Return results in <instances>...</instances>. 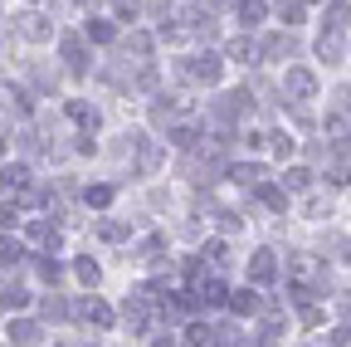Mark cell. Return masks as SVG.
<instances>
[{"label": "cell", "instance_id": "obj_1", "mask_svg": "<svg viewBox=\"0 0 351 347\" xmlns=\"http://www.w3.org/2000/svg\"><path fill=\"white\" fill-rule=\"evenodd\" d=\"M73 318L88 323V328H112V309H108L103 298H83V303H73Z\"/></svg>", "mask_w": 351, "mask_h": 347}, {"label": "cell", "instance_id": "obj_2", "mask_svg": "<svg viewBox=\"0 0 351 347\" xmlns=\"http://www.w3.org/2000/svg\"><path fill=\"white\" fill-rule=\"evenodd\" d=\"M219 69H225V59H219V54H195V59H186V74L200 78V83H219Z\"/></svg>", "mask_w": 351, "mask_h": 347}, {"label": "cell", "instance_id": "obj_3", "mask_svg": "<svg viewBox=\"0 0 351 347\" xmlns=\"http://www.w3.org/2000/svg\"><path fill=\"white\" fill-rule=\"evenodd\" d=\"M274 274H278L274 249H254V254H249V279H254V284H274Z\"/></svg>", "mask_w": 351, "mask_h": 347}, {"label": "cell", "instance_id": "obj_4", "mask_svg": "<svg viewBox=\"0 0 351 347\" xmlns=\"http://www.w3.org/2000/svg\"><path fill=\"white\" fill-rule=\"evenodd\" d=\"M283 93H293L298 103H307V98L317 93V78L307 74V69H288V78H283Z\"/></svg>", "mask_w": 351, "mask_h": 347}, {"label": "cell", "instance_id": "obj_5", "mask_svg": "<svg viewBox=\"0 0 351 347\" xmlns=\"http://www.w3.org/2000/svg\"><path fill=\"white\" fill-rule=\"evenodd\" d=\"M59 54H64L69 74H83V69H88V49H83V34H64V39H59Z\"/></svg>", "mask_w": 351, "mask_h": 347}, {"label": "cell", "instance_id": "obj_6", "mask_svg": "<svg viewBox=\"0 0 351 347\" xmlns=\"http://www.w3.org/2000/svg\"><path fill=\"white\" fill-rule=\"evenodd\" d=\"M20 34H25V39H34V45H44V39L54 34V25L44 20L39 10H25V15H20Z\"/></svg>", "mask_w": 351, "mask_h": 347}, {"label": "cell", "instance_id": "obj_7", "mask_svg": "<svg viewBox=\"0 0 351 347\" xmlns=\"http://www.w3.org/2000/svg\"><path fill=\"white\" fill-rule=\"evenodd\" d=\"M263 59H293V49H298V39L288 34V30H278V34H269V39H263Z\"/></svg>", "mask_w": 351, "mask_h": 347}, {"label": "cell", "instance_id": "obj_8", "mask_svg": "<svg viewBox=\"0 0 351 347\" xmlns=\"http://www.w3.org/2000/svg\"><path fill=\"white\" fill-rule=\"evenodd\" d=\"M351 25V5L346 0H327V15H322V34H341Z\"/></svg>", "mask_w": 351, "mask_h": 347}, {"label": "cell", "instance_id": "obj_9", "mask_svg": "<svg viewBox=\"0 0 351 347\" xmlns=\"http://www.w3.org/2000/svg\"><path fill=\"white\" fill-rule=\"evenodd\" d=\"M225 54H230L234 64H258V59H263V49L254 45V39H249V34H239V39H230V45H225Z\"/></svg>", "mask_w": 351, "mask_h": 347}, {"label": "cell", "instance_id": "obj_10", "mask_svg": "<svg viewBox=\"0 0 351 347\" xmlns=\"http://www.w3.org/2000/svg\"><path fill=\"white\" fill-rule=\"evenodd\" d=\"M132 137H137V133H132ZM156 166H161V147H156L152 137H137V171H142V177H152Z\"/></svg>", "mask_w": 351, "mask_h": 347}, {"label": "cell", "instance_id": "obj_11", "mask_svg": "<svg viewBox=\"0 0 351 347\" xmlns=\"http://www.w3.org/2000/svg\"><path fill=\"white\" fill-rule=\"evenodd\" d=\"M230 177H234L239 186H249V191H258V186H263V166H258V161H239V166L230 171Z\"/></svg>", "mask_w": 351, "mask_h": 347}, {"label": "cell", "instance_id": "obj_12", "mask_svg": "<svg viewBox=\"0 0 351 347\" xmlns=\"http://www.w3.org/2000/svg\"><path fill=\"white\" fill-rule=\"evenodd\" d=\"M5 333H10V342H15V347H34V342H39V323H25V318H20V323H10Z\"/></svg>", "mask_w": 351, "mask_h": 347}, {"label": "cell", "instance_id": "obj_13", "mask_svg": "<svg viewBox=\"0 0 351 347\" xmlns=\"http://www.w3.org/2000/svg\"><path fill=\"white\" fill-rule=\"evenodd\" d=\"M171 142L181 147V152H195V142H200V127H191V122H176V127H171Z\"/></svg>", "mask_w": 351, "mask_h": 347}, {"label": "cell", "instance_id": "obj_14", "mask_svg": "<svg viewBox=\"0 0 351 347\" xmlns=\"http://www.w3.org/2000/svg\"><path fill=\"white\" fill-rule=\"evenodd\" d=\"M230 309L244 318V313H258V293L254 289H239V293H230Z\"/></svg>", "mask_w": 351, "mask_h": 347}, {"label": "cell", "instance_id": "obj_15", "mask_svg": "<svg viewBox=\"0 0 351 347\" xmlns=\"http://www.w3.org/2000/svg\"><path fill=\"white\" fill-rule=\"evenodd\" d=\"M83 39H93V45H108V39H112V25L93 15V20H88V25H83Z\"/></svg>", "mask_w": 351, "mask_h": 347}, {"label": "cell", "instance_id": "obj_16", "mask_svg": "<svg viewBox=\"0 0 351 347\" xmlns=\"http://www.w3.org/2000/svg\"><path fill=\"white\" fill-rule=\"evenodd\" d=\"M69 117H73V122H83V127H88V133H93V127H98V113H93V108H88L83 98H73V103H69Z\"/></svg>", "mask_w": 351, "mask_h": 347}, {"label": "cell", "instance_id": "obj_17", "mask_svg": "<svg viewBox=\"0 0 351 347\" xmlns=\"http://www.w3.org/2000/svg\"><path fill=\"white\" fill-rule=\"evenodd\" d=\"M317 54H322L327 64H341V34H322V39H317Z\"/></svg>", "mask_w": 351, "mask_h": 347}, {"label": "cell", "instance_id": "obj_18", "mask_svg": "<svg viewBox=\"0 0 351 347\" xmlns=\"http://www.w3.org/2000/svg\"><path fill=\"white\" fill-rule=\"evenodd\" d=\"M327 133H332V147H337V152H351V127H346L341 117L327 122Z\"/></svg>", "mask_w": 351, "mask_h": 347}, {"label": "cell", "instance_id": "obj_19", "mask_svg": "<svg viewBox=\"0 0 351 347\" xmlns=\"http://www.w3.org/2000/svg\"><path fill=\"white\" fill-rule=\"evenodd\" d=\"M29 240H34V245H59L54 221H34V225H29Z\"/></svg>", "mask_w": 351, "mask_h": 347}, {"label": "cell", "instance_id": "obj_20", "mask_svg": "<svg viewBox=\"0 0 351 347\" xmlns=\"http://www.w3.org/2000/svg\"><path fill=\"white\" fill-rule=\"evenodd\" d=\"M258 201L269 205V210H288V191L283 186H258Z\"/></svg>", "mask_w": 351, "mask_h": 347}, {"label": "cell", "instance_id": "obj_21", "mask_svg": "<svg viewBox=\"0 0 351 347\" xmlns=\"http://www.w3.org/2000/svg\"><path fill=\"white\" fill-rule=\"evenodd\" d=\"M39 313H44V318H49V323H59V318H69L73 309H69V303H64V298H54V293H49V298H44V303H39Z\"/></svg>", "mask_w": 351, "mask_h": 347}, {"label": "cell", "instance_id": "obj_22", "mask_svg": "<svg viewBox=\"0 0 351 347\" xmlns=\"http://www.w3.org/2000/svg\"><path fill=\"white\" fill-rule=\"evenodd\" d=\"M25 303H29V293H25L20 284H5V289H0V309H25Z\"/></svg>", "mask_w": 351, "mask_h": 347}, {"label": "cell", "instance_id": "obj_23", "mask_svg": "<svg viewBox=\"0 0 351 347\" xmlns=\"http://www.w3.org/2000/svg\"><path fill=\"white\" fill-rule=\"evenodd\" d=\"M283 186H288V191H307V186H313V171H307V166H288Z\"/></svg>", "mask_w": 351, "mask_h": 347}, {"label": "cell", "instance_id": "obj_24", "mask_svg": "<svg viewBox=\"0 0 351 347\" xmlns=\"http://www.w3.org/2000/svg\"><path fill=\"white\" fill-rule=\"evenodd\" d=\"M239 20H244V30H254L263 20V0H239Z\"/></svg>", "mask_w": 351, "mask_h": 347}, {"label": "cell", "instance_id": "obj_25", "mask_svg": "<svg viewBox=\"0 0 351 347\" xmlns=\"http://www.w3.org/2000/svg\"><path fill=\"white\" fill-rule=\"evenodd\" d=\"M108 10H112L117 20H137V15H142V5H137V0H108Z\"/></svg>", "mask_w": 351, "mask_h": 347}, {"label": "cell", "instance_id": "obj_26", "mask_svg": "<svg viewBox=\"0 0 351 347\" xmlns=\"http://www.w3.org/2000/svg\"><path fill=\"white\" fill-rule=\"evenodd\" d=\"M34 274H39L44 284H59V279H64V269L54 265V259H34Z\"/></svg>", "mask_w": 351, "mask_h": 347}, {"label": "cell", "instance_id": "obj_27", "mask_svg": "<svg viewBox=\"0 0 351 347\" xmlns=\"http://www.w3.org/2000/svg\"><path fill=\"white\" fill-rule=\"evenodd\" d=\"M73 274H78V284H88V289H93L103 274H98V265H93V259H78V265H73Z\"/></svg>", "mask_w": 351, "mask_h": 347}, {"label": "cell", "instance_id": "obj_28", "mask_svg": "<svg viewBox=\"0 0 351 347\" xmlns=\"http://www.w3.org/2000/svg\"><path fill=\"white\" fill-rule=\"evenodd\" d=\"M25 259V245L20 240H0V265H20Z\"/></svg>", "mask_w": 351, "mask_h": 347}, {"label": "cell", "instance_id": "obj_29", "mask_svg": "<svg viewBox=\"0 0 351 347\" xmlns=\"http://www.w3.org/2000/svg\"><path fill=\"white\" fill-rule=\"evenodd\" d=\"M171 117H176V98H171V103H166V98H156V103H152V122H156V127H166Z\"/></svg>", "mask_w": 351, "mask_h": 347}, {"label": "cell", "instance_id": "obj_30", "mask_svg": "<svg viewBox=\"0 0 351 347\" xmlns=\"http://www.w3.org/2000/svg\"><path fill=\"white\" fill-rule=\"evenodd\" d=\"M269 147H274V157H283V161H288V157H293V147H298V142H293V137H288V133H269Z\"/></svg>", "mask_w": 351, "mask_h": 347}, {"label": "cell", "instance_id": "obj_31", "mask_svg": "<svg viewBox=\"0 0 351 347\" xmlns=\"http://www.w3.org/2000/svg\"><path fill=\"white\" fill-rule=\"evenodd\" d=\"M98 240H127V221H98Z\"/></svg>", "mask_w": 351, "mask_h": 347}, {"label": "cell", "instance_id": "obj_32", "mask_svg": "<svg viewBox=\"0 0 351 347\" xmlns=\"http://www.w3.org/2000/svg\"><path fill=\"white\" fill-rule=\"evenodd\" d=\"M127 54H152V34L132 30V34H127Z\"/></svg>", "mask_w": 351, "mask_h": 347}, {"label": "cell", "instance_id": "obj_33", "mask_svg": "<svg viewBox=\"0 0 351 347\" xmlns=\"http://www.w3.org/2000/svg\"><path fill=\"white\" fill-rule=\"evenodd\" d=\"M83 201H88V205H98V210H103V205L112 201V186H88V191H83Z\"/></svg>", "mask_w": 351, "mask_h": 347}, {"label": "cell", "instance_id": "obj_34", "mask_svg": "<svg viewBox=\"0 0 351 347\" xmlns=\"http://www.w3.org/2000/svg\"><path fill=\"white\" fill-rule=\"evenodd\" d=\"M239 328H215V347H239Z\"/></svg>", "mask_w": 351, "mask_h": 347}, {"label": "cell", "instance_id": "obj_35", "mask_svg": "<svg viewBox=\"0 0 351 347\" xmlns=\"http://www.w3.org/2000/svg\"><path fill=\"white\" fill-rule=\"evenodd\" d=\"M191 342H195V347L215 342V328H210V323H191Z\"/></svg>", "mask_w": 351, "mask_h": 347}, {"label": "cell", "instance_id": "obj_36", "mask_svg": "<svg viewBox=\"0 0 351 347\" xmlns=\"http://www.w3.org/2000/svg\"><path fill=\"white\" fill-rule=\"evenodd\" d=\"M205 259H210V265L219 269V265H225V259H230V254H225V245H219V240H215V245H205Z\"/></svg>", "mask_w": 351, "mask_h": 347}, {"label": "cell", "instance_id": "obj_37", "mask_svg": "<svg viewBox=\"0 0 351 347\" xmlns=\"http://www.w3.org/2000/svg\"><path fill=\"white\" fill-rule=\"evenodd\" d=\"M327 347H351V328H332L327 333Z\"/></svg>", "mask_w": 351, "mask_h": 347}, {"label": "cell", "instance_id": "obj_38", "mask_svg": "<svg viewBox=\"0 0 351 347\" xmlns=\"http://www.w3.org/2000/svg\"><path fill=\"white\" fill-rule=\"evenodd\" d=\"M219 230L234 235V230H239V215H234V210H219Z\"/></svg>", "mask_w": 351, "mask_h": 347}, {"label": "cell", "instance_id": "obj_39", "mask_svg": "<svg viewBox=\"0 0 351 347\" xmlns=\"http://www.w3.org/2000/svg\"><path fill=\"white\" fill-rule=\"evenodd\" d=\"M327 181H332V186H346V181H351V166H332Z\"/></svg>", "mask_w": 351, "mask_h": 347}, {"label": "cell", "instance_id": "obj_40", "mask_svg": "<svg viewBox=\"0 0 351 347\" xmlns=\"http://www.w3.org/2000/svg\"><path fill=\"white\" fill-rule=\"evenodd\" d=\"M283 20H288V30L302 25V5H283Z\"/></svg>", "mask_w": 351, "mask_h": 347}, {"label": "cell", "instance_id": "obj_41", "mask_svg": "<svg viewBox=\"0 0 351 347\" xmlns=\"http://www.w3.org/2000/svg\"><path fill=\"white\" fill-rule=\"evenodd\" d=\"M337 108H341V113H351V89H341V93H337Z\"/></svg>", "mask_w": 351, "mask_h": 347}, {"label": "cell", "instance_id": "obj_42", "mask_svg": "<svg viewBox=\"0 0 351 347\" xmlns=\"http://www.w3.org/2000/svg\"><path fill=\"white\" fill-rule=\"evenodd\" d=\"M337 309H341V313L351 318V293H341V298H337Z\"/></svg>", "mask_w": 351, "mask_h": 347}, {"label": "cell", "instance_id": "obj_43", "mask_svg": "<svg viewBox=\"0 0 351 347\" xmlns=\"http://www.w3.org/2000/svg\"><path fill=\"white\" fill-rule=\"evenodd\" d=\"M152 347H181V337H156Z\"/></svg>", "mask_w": 351, "mask_h": 347}, {"label": "cell", "instance_id": "obj_44", "mask_svg": "<svg viewBox=\"0 0 351 347\" xmlns=\"http://www.w3.org/2000/svg\"><path fill=\"white\" fill-rule=\"evenodd\" d=\"M274 5H288V0H274Z\"/></svg>", "mask_w": 351, "mask_h": 347}, {"label": "cell", "instance_id": "obj_45", "mask_svg": "<svg viewBox=\"0 0 351 347\" xmlns=\"http://www.w3.org/2000/svg\"><path fill=\"white\" fill-rule=\"evenodd\" d=\"M210 5H215V0H210Z\"/></svg>", "mask_w": 351, "mask_h": 347}]
</instances>
